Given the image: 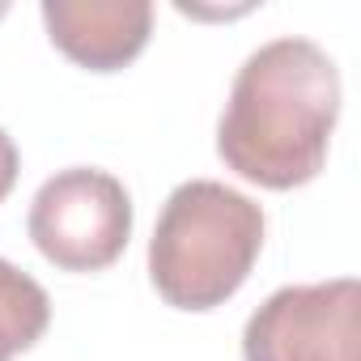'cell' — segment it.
<instances>
[{"mask_svg": "<svg viewBox=\"0 0 361 361\" xmlns=\"http://www.w3.org/2000/svg\"><path fill=\"white\" fill-rule=\"evenodd\" d=\"M243 361H361V285L336 276L276 289L243 327Z\"/></svg>", "mask_w": 361, "mask_h": 361, "instance_id": "277c9868", "label": "cell"}, {"mask_svg": "<svg viewBox=\"0 0 361 361\" xmlns=\"http://www.w3.org/2000/svg\"><path fill=\"white\" fill-rule=\"evenodd\" d=\"M340 119L336 60L298 35L251 51L217 123L221 161L268 192H293L323 170Z\"/></svg>", "mask_w": 361, "mask_h": 361, "instance_id": "6da1fadb", "label": "cell"}, {"mask_svg": "<svg viewBox=\"0 0 361 361\" xmlns=\"http://www.w3.org/2000/svg\"><path fill=\"white\" fill-rule=\"evenodd\" d=\"M5 13H9V9H5V5H0V18H5Z\"/></svg>", "mask_w": 361, "mask_h": 361, "instance_id": "ba28073f", "label": "cell"}, {"mask_svg": "<svg viewBox=\"0 0 361 361\" xmlns=\"http://www.w3.org/2000/svg\"><path fill=\"white\" fill-rule=\"evenodd\" d=\"M18 170H22V157H18V145H13V136L0 128V200H5L9 192H13V183H18Z\"/></svg>", "mask_w": 361, "mask_h": 361, "instance_id": "52a82bcc", "label": "cell"}, {"mask_svg": "<svg viewBox=\"0 0 361 361\" xmlns=\"http://www.w3.org/2000/svg\"><path fill=\"white\" fill-rule=\"evenodd\" d=\"M51 323V298L47 289L0 259V361H13L18 353L35 348Z\"/></svg>", "mask_w": 361, "mask_h": 361, "instance_id": "8992f818", "label": "cell"}, {"mask_svg": "<svg viewBox=\"0 0 361 361\" xmlns=\"http://www.w3.org/2000/svg\"><path fill=\"white\" fill-rule=\"evenodd\" d=\"M26 234L60 272H102L132 238V196L111 170L68 166L35 192Z\"/></svg>", "mask_w": 361, "mask_h": 361, "instance_id": "3957f363", "label": "cell"}, {"mask_svg": "<svg viewBox=\"0 0 361 361\" xmlns=\"http://www.w3.org/2000/svg\"><path fill=\"white\" fill-rule=\"evenodd\" d=\"M47 39L90 73L128 68L153 30V5L145 0H43Z\"/></svg>", "mask_w": 361, "mask_h": 361, "instance_id": "5b68a950", "label": "cell"}, {"mask_svg": "<svg viewBox=\"0 0 361 361\" xmlns=\"http://www.w3.org/2000/svg\"><path fill=\"white\" fill-rule=\"evenodd\" d=\"M264 209L217 183L192 178L170 192L149 238V281L174 310H217L251 276L264 251Z\"/></svg>", "mask_w": 361, "mask_h": 361, "instance_id": "7a4b0ae2", "label": "cell"}]
</instances>
